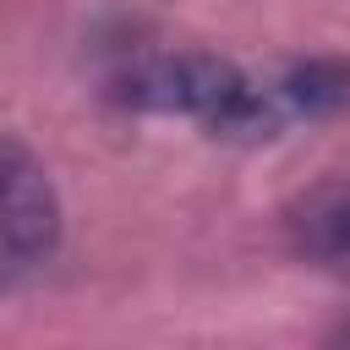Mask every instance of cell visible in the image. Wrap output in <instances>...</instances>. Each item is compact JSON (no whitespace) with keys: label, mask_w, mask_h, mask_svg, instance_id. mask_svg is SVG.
<instances>
[{"label":"cell","mask_w":350,"mask_h":350,"mask_svg":"<svg viewBox=\"0 0 350 350\" xmlns=\"http://www.w3.org/2000/svg\"><path fill=\"white\" fill-rule=\"evenodd\" d=\"M109 98L137 115L191 120L219 142H268L284 126L279 88H262L235 60L208 49H148L109 77Z\"/></svg>","instance_id":"cell-1"},{"label":"cell","mask_w":350,"mask_h":350,"mask_svg":"<svg viewBox=\"0 0 350 350\" xmlns=\"http://www.w3.org/2000/svg\"><path fill=\"white\" fill-rule=\"evenodd\" d=\"M66 208L49 170L11 137H0V252L5 257H49L60 246Z\"/></svg>","instance_id":"cell-2"},{"label":"cell","mask_w":350,"mask_h":350,"mask_svg":"<svg viewBox=\"0 0 350 350\" xmlns=\"http://www.w3.org/2000/svg\"><path fill=\"white\" fill-rule=\"evenodd\" d=\"M290 230H295V246L312 262L350 279V180H323L317 191H306L295 202Z\"/></svg>","instance_id":"cell-3"},{"label":"cell","mask_w":350,"mask_h":350,"mask_svg":"<svg viewBox=\"0 0 350 350\" xmlns=\"http://www.w3.org/2000/svg\"><path fill=\"white\" fill-rule=\"evenodd\" d=\"M279 98H284V109L328 115V109L350 104V66H339V60H306V66L284 71Z\"/></svg>","instance_id":"cell-4"},{"label":"cell","mask_w":350,"mask_h":350,"mask_svg":"<svg viewBox=\"0 0 350 350\" xmlns=\"http://www.w3.org/2000/svg\"><path fill=\"white\" fill-rule=\"evenodd\" d=\"M0 279H5V268H0Z\"/></svg>","instance_id":"cell-5"}]
</instances>
